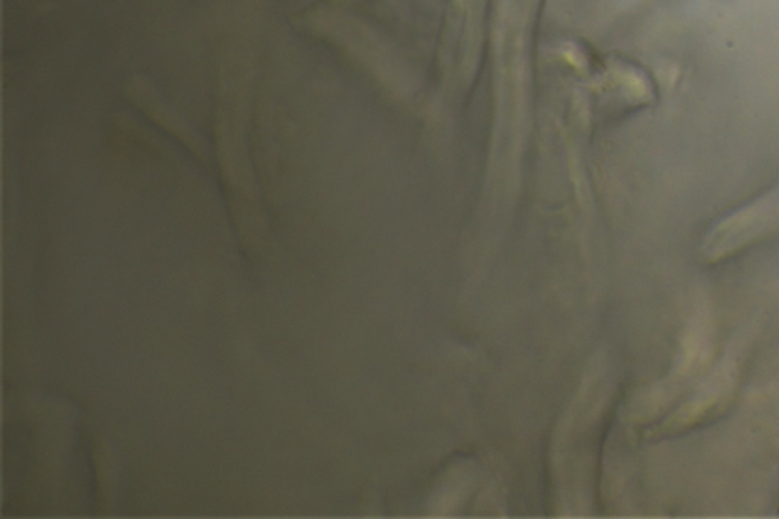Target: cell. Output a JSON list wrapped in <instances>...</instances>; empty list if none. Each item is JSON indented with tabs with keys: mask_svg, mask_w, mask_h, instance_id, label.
Returning a JSON list of instances; mask_svg holds the SVG:
<instances>
[{
	"mask_svg": "<svg viewBox=\"0 0 779 519\" xmlns=\"http://www.w3.org/2000/svg\"><path fill=\"white\" fill-rule=\"evenodd\" d=\"M128 92H130L131 99L136 102L137 106L140 109H144L166 131L174 134L177 139L185 142L189 148L197 151L198 154H203L206 151V145H204L200 134L192 130L191 125L179 113L175 112L169 104L163 101L162 96L156 92L153 86H150L148 81H131Z\"/></svg>",
	"mask_w": 779,
	"mask_h": 519,
	"instance_id": "obj_1",
	"label": "cell"
}]
</instances>
